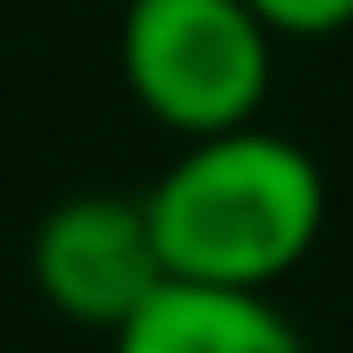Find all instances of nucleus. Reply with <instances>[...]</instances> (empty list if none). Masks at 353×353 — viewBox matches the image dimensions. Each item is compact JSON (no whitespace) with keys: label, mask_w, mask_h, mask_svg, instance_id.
<instances>
[{"label":"nucleus","mask_w":353,"mask_h":353,"mask_svg":"<svg viewBox=\"0 0 353 353\" xmlns=\"http://www.w3.org/2000/svg\"><path fill=\"white\" fill-rule=\"evenodd\" d=\"M166 281L274 288L325 231V173L303 144L274 130L195 137L144 195Z\"/></svg>","instance_id":"f257e3e1"},{"label":"nucleus","mask_w":353,"mask_h":353,"mask_svg":"<svg viewBox=\"0 0 353 353\" xmlns=\"http://www.w3.org/2000/svg\"><path fill=\"white\" fill-rule=\"evenodd\" d=\"M123 79L137 108L166 130L223 137L245 130L274 79V37L245 0H130Z\"/></svg>","instance_id":"f03ea898"},{"label":"nucleus","mask_w":353,"mask_h":353,"mask_svg":"<svg viewBox=\"0 0 353 353\" xmlns=\"http://www.w3.org/2000/svg\"><path fill=\"white\" fill-rule=\"evenodd\" d=\"M29 274L43 303L72 325L116 332L137 317V303L166 281L152 245V216L130 195H72L29 238Z\"/></svg>","instance_id":"7ed1b4c3"},{"label":"nucleus","mask_w":353,"mask_h":353,"mask_svg":"<svg viewBox=\"0 0 353 353\" xmlns=\"http://www.w3.org/2000/svg\"><path fill=\"white\" fill-rule=\"evenodd\" d=\"M116 353H310L260 288H210V281H159L116 325Z\"/></svg>","instance_id":"20e7f679"},{"label":"nucleus","mask_w":353,"mask_h":353,"mask_svg":"<svg viewBox=\"0 0 353 353\" xmlns=\"http://www.w3.org/2000/svg\"><path fill=\"white\" fill-rule=\"evenodd\" d=\"M267 37H339L353 22V0H245Z\"/></svg>","instance_id":"39448f33"}]
</instances>
